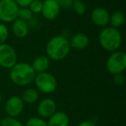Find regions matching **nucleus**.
<instances>
[{
	"label": "nucleus",
	"mask_w": 126,
	"mask_h": 126,
	"mask_svg": "<svg viewBox=\"0 0 126 126\" xmlns=\"http://www.w3.org/2000/svg\"><path fill=\"white\" fill-rule=\"evenodd\" d=\"M100 46L108 52L118 50L122 44V35L118 29L105 27L98 35Z\"/></svg>",
	"instance_id": "obj_3"
},
{
	"label": "nucleus",
	"mask_w": 126,
	"mask_h": 126,
	"mask_svg": "<svg viewBox=\"0 0 126 126\" xmlns=\"http://www.w3.org/2000/svg\"><path fill=\"white\" fill-rule=\"evenodd\" d=\"M1 126H24L19 120L16 117H4L1 121Z\"/></svg>",
	"instance_id": "obj_21"
},
{
	"label": "nucleus",
	"mask_w": 126,
	"mask_h": 126,
	"mask_svg": "<svg viewBox=\"0 0 126 126\" xmlns=\"http://www.w3.org/2000/svg\"><path fill=\"white\" fill-rule=\"evenodd\" d=\"M106 68L110 74H122L126 68V54L124 51L117 50L112 52L106 61Z\"/></svg>",
	"instance_id": "obj_5"
},
{
	"label": "nucleus",
	"mask_w": 126,
	"mask_h": 126,
	"mask_svg": "<svg viewBox=\"0 0 126 126\" xmlns=\"http://www.w3.org/2000/svg\"><path fill=\"white\" fill-rule=\"evenodd\" d=\"M70 47L75 50H83L89 45V38L84 33H76L69 40Z\"/></svg>",
	"instance_id": "obj_12"
},
{
	"label": "nucleus",
	"mask_w": 126,
	"mask_h": 126,
	"mask_svg": "<svg viewBox=\"0 0 126 126\" xmlns=\"http://www.w3.org/2000/svg\"><path fill=\"white\" fill-rule=\"evenodd\" d=\"M74 11L79 16H82L86 11V6L82 0H74L72 4Z\"/></svg>",
	"instance_id": "obj_18"
},
{
	"label": "nucleus",
	"mask_w": 126,
	"mask_h": 126,
	"mask_svg": "<svg viewBox=\"0 0 126 126\" xmlns=\"http://www.w3.org/2000/svg\"><path fill=\"white\" fill-rule=\"evenodd\" d=\"M72 1H74V0H72Z\"/></svg>",
	"instance_id": "obj_30"
},
{
	"label": "nucleus",
	"mask_w": 126,
	"mask_h": 126,
	"mask_svg": "<svg viewBox=\"0 0 126 126\" xmlns=\"http://www.w3.org/2000/svg\"><path fill=\"white\" fill-rule=\"evenodd\" d=\"M28 8L33 15L40 14L42 10V0H33Z\"/></svg>",
	"instance_id": "obj_20"
},
{
	"label": "nucleus",
	"mask_w": 126,
	"mask_h": 126,
	"mask_svg": "<svg viewBox=\"0 0 126 126\" xmlns=\"http://www.w3.org/2000/svg\"><path fill=\"white\" fill-rule=\"evenodd\" d=\"M34 82L37 88V91L43 93H51L57 88V79L52 74L47 72L36 74L34 79Z\"/></svg>",
	"instance_id": "obj_4"
},
{
	"label": "nucleus",
	"mask_w": 126,
	"mask_h": 126,
	"mask_svg": "<svg viewBox=\"0 0 126 126\" xmlns=\"http://www.w3.org/2000/svg\"><path fill=\"white\" fill-rule=\"evenodd\" d=\"M1 102H2V96H1V93H0V105H1Z\"/></svg>",
	"instance_id": "obj_28"
},
{
	"label": "nucleus",
	"mask_w": 126,
	"mask_h": 126,
	"mask_svg": "<svg viewBox=\"0 0 126 126\" xmlns=\"http://www.w3.org/2000/svg\"><path fill=\"white\" fill-rule=\"evenodd\" d=\"M56 2L58 3V4L60 5L61 9H70L72 8V0H56Z\"/></svg>",
	"instance_id": "obj_24"
},
{
	"label": "nucleus",
	"mask_w": 126,
	"mask_h": 126,
	"mask_svg": "<svg viewBox=\"0 0 126 126\" xmlns=\"http://www.w3.org/2000/svg\"><path fill=\"white\" fill-rule=\"evenodd\" d=\"M14 1L19 7L23 8V7H29V5H30V3L33 0H14Z\"/></svg>",
	"instance_id": "obj_26"
},
{
	"label": "nucleus",
	"mask_w": 126,
	"mask_h": 126,
	"mask_svg": "<svg viewBox=\"0 0 126 126\" xmlns=\"http://www.w3.org/2000/svg\"><path fill=\"white\" fill-rule=\"evenodd\" d=\"M50 66V60L47 55H40L34 59L31 64L32 68L34 69L35 74L47 72Z\"/></svg>",
	"instance_id": "obj_14"
},
{
	"label": "nucleus",
	"mask_w": 126,
	"mask_h": 126,
	"mask_svg": "<svg viewBox=\"0 0 126 126\" xmlns=\"http://www.w3.org/2000/svg\"><path fill=\"white\" fill-rule=\"evenodd\" d=\"M47 126H68L69 117L63 111H56L48 119Z\"/></svg>",
	"instance_id": "obj_15"
},
{
	"label": "nucleus",
	"mask_w": 126,
	"mask_h": 126,
	"mask_svg": "<svg viewBox=\"0 0 126 126\" xmlns=\"http://www.w3.org/2000/svg\"><path fill=\"white\" fill-rule=\"evenodd\" d=\"M78 126H96L95 125L94 123H93L92 121H88V120H86V121H82L80 122Z\"/></svg>",
	"instance_id": "obj_27"
},
{
	"label": "nucleus",
	"mask_w": 126,
	"mask_h": 126,
	"mask_svg": "<svg viewBox=\"0 0 126 126\" xmlns=\"http://www.w3.org/2000/svg\"><path fill=\"white\" fill-rule=\"evenodd\" d=\"M24 103L18 96H12L6 101L4 110L9 117H16L23 112Z\"/></svg>",
	"instance_id": "obj_8"
},
{
	"label": "nucleus",
	"mask_w": 126,
	"mask_h": 126,
	"mask_svg": "<svg viewBox=\"0 0 126 126\" xmlns=\"http://www.w3.org/2000/svg\"><path fill=\"white\" fill-rule=\"evenodd\" d=\"M17 62V54L16 50L10 44L0 45V67L11 69Z\"/></svg>",
	"instance_id": "obj_7"
},
{
	"label": "nucleus",
	"mask_w": 126,
	"mask_h": 126,
	"mask_svg": "<svg viewBox=\"0 0 126 126\" xmlns=\"http://www.w3.org/2000/svg\"><path fill=\"white\" fill-rule=\"evenodd\" d=\"M35 73L31 65L27 62H16L10 69V78L16 86H28L34 81Z\"/></svg>",
	"instance_id": "obj_2"
},
{
	"label": "nucleus",
	"mask_w": 126,
	"mask_h": 126,
	"mask_svg": "<svg viewBox=\"0 0 126 126\" xmlns=\"http://www.w3.org/2000/svg\"><path fill=\"white\" fill-rule=\"evenodd\" d=\"M23 103L34 104L39 98V92L35 88H27L23 93L21 97Z\"/></svg>",
	"instance_id": "obj_16"
},
{
	"label": "nucleus",
	"mask_w": 126,
	"mask_h": 126,
	"mask_svg": "<svg viewBox=\"0 0 126 126\" xmlns=\"http://www.w3.org/2000/svg\"><path fill=\"white\" fill-rule=\"evenodd\" d=\"M110 13L107 10L102 7L95 8L91 14V20L96 26L106 27L109 24Z\"/></svg>",
	"instance_id": "obj_11"
},
{
	"label": "nucleus",
	"mask_w": 126,
	"mask_h": 126,
	"mask_svg": "<svg viewBox=\"0 0 126 126\" xmlns=\"http://www.w3.org/2000/svg\"><path fill=\"white\" fill-rule=\"evenodd\" d=\"M32 17H33V14H32L31 11H30V9L28 7L19 8L17 18L23 20V21L28 22L30 20H31Z\"/></svg>",
	"instance_id": "obj_19"
},
{
	"label": "nucleus",
	"mask_w": 126,
	"mask_h": 126,
	"mask_svg": "<svg viewBox=\"0 0 126 126\" xmlns=\"http://www.w3.org/2000/svg\"><path fill=\"white\" fill-rule=\"evenodd\" d=\"M9 38V30L4 23H0V45L6 42Z\"/></svg>",
	"instance_id": "obj_22"
},
{
	"label": "nucleus",
	"mask_w": 126,
	"mask_h": 126,
	"mask_svg": "<svg viewBox=\"0 0 126 126\" xmlns=\"http://www.w3.org/2000/svg\"><path fill=\"white\" fill-rule=\"evenodd\" d=\"M25 126H47V124L40 117H31L26 122Z\"/></svg>",
	"instance_id": "obj_23"
},
{
	"label": "nucleus",
	"mask_w": 126,
	"mask_h": 126,
	"mask_svg": "<svg viewBox=\"0 0 126 126\" xmlns=\"http://www.w3.org/2000/svg\"><path fill=\"white\" fill-rule=\"evenodd\" d=\"M124 82V77L122 74H115L113 77V83L117 86H121Z\"/></svg>",
	"instance_id": "obj_25"
},
{
	"label": "nucleus",
	"mask_w": 126,
	"mask_h": 126,
	"mask_svg": "<svg viewBox=\"0 0 126 126\" xmlns=\"http://www.w3.org/2000/svg\"><path fill=\"white\" fill-rule=\"evenodd\" d=\"M19 6L14 0H0V21L12 23L17 18Z\"/></svg>",
	"instance_id": "obj_6"
},
{
	"label": "nucleus",
	"mask_w": 126,
	"mask_h": 126,
	"mask_svg": "<svg viewBox=\"0 0 126 126\" xmlns=\"http://www.w3.org/2000/svg\"><path fill=\"white\" fill-rule=\"evenodd\" d=\"M42 1H44V0H42Z\"/></svg>",
	"instance_id": "obj_29"
},
{
	"label": "nucleus",
	"mask_w": 126,
	"mask_h": 126,
	"mask_svg": "<svg viewBox=\"0 0 126 126\" xmlns=\"http://www.w3.org/2000/svg\"><path fill=\"white\" fill-rule=\"evenodd\" d=\"M70 49V43L67 37L64 35H56L47 42L46 54L49 60L59 61L67 57Z\"/></svg>",
	"instance_id": "obj_1"
},
{
	"label": "nucleus",
	"mask_w": 126,
	"mask_h": 126,
	"mask_svg": "<svg viewBox=\"0 0 126 126\" xmlns=\"http://www.w3.org/2000/svg\"><path fill=\"white\" fill-rule=\"evenodd\" d=\"M61 7L56 0H44L42 1V15L47 20H54L60 14Z\"/></svg>",
	"instance_id": "obj_9"
},
{
	"label": "nucleus",
	"mask_w": 126,
	"mask_h": 126,
	"mask_svg": "<svg viewBox=\"0 0 126 126\" xmlns=\"http://www.w3.org/2000/svg\"><path fill=\"white\" fill-rule=\"evenodd\" d=\"M57 105L52 98H44L37 105V113L42 118H49L56 112Z\"/></svg>",
	"instance_id": "obj_10"
},
{
	"label": "nucleus",
	"mask_w": 126,
	"mask_h": 126,
	"mask_svg": "<svg viewBox=\"0 0 126 126\" xmlns=\"http://www.w3.org/2000/svg\"><path fill=\"white\" fill-rule=\"evenodd\" d=\"M124 14L121 11H116L112 14H110V19L109 23L110 24V27L115 29H118L124 24Z\"/></svg>",
	"instance_id": "obj_17"
},
{
	"label": "nucleus",
	"mask_w": 126,
	"mask_h": 126,
	"mask_svg": "<svg viewBox=\"0 0 126 126\" xmlns=\"http://www.w3.org/2000/svg\"><path fill=\"white\" fill-rule=\"evenodd\" d=\"M12 32L18 38H24L29 35L30 32V26L28 23L23 20L16 18L14 22H12Z\"/></svg>",
	"instance_id": "obj_13"
}]
</instances>
